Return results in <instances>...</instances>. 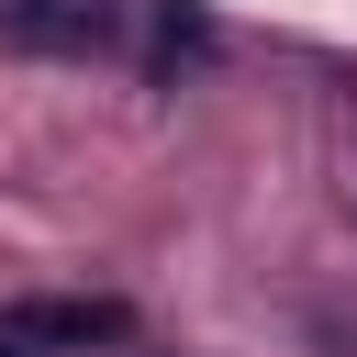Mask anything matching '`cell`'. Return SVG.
<instances>
[{
	"label": "cell",
	"mask_w": 357,
	"mask_h": 357,
	"mask_svg": "<svg viewBox=\"0 0 357 357\" xmlns=\"http://www.w3.org/2000/svg\"><path fill=\"white\" fill-rule=\"evenodd\" d=\"M0 357H22V335H11V324H0Z\"/></svg>",
	"instance_id": "cell-2"
},
{
	"label": "cell",
	"mask_w": 357,
	"mask_h": 357,
	"mask_svg": "<svg viewBox=\"0 0 357 357\" xmlns=\"http://www.w3.org/2000/svg\"><path fill=\"white\" fill-rule=\"evenodd\" d=\"M0 33L22 56H112L123 45V0H0Z\"/></svg>",
	"instance_id": "cell-1"
}]
</instances>
